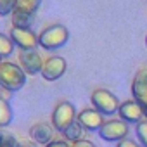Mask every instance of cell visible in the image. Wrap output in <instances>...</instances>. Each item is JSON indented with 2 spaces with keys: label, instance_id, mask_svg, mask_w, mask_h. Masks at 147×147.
Returning a JSON list of instances; mask_svg holds the SVG:
<instances>
[{
  "label": "cell",
  "instance_id": "4",
  "mask_svg": "<svg viewBox=\"0 0 147 147\" xmlns=\"http://www.w3.org/2000/svg\"><path fill=\"white\" fill-rule=\"evenodd\" d=\"M76 116H78V114H76L75 106H73L71 102H67V100H62V102H59V104L54 107L50 123H52V126L55 128V131L64 133L73 123L76 121Z\"/></svg>",
  "mask_w": 147,
  "mask_h": 147
},
{
  "label": "cell",
  "instance_id": "29",
  "mask_svg": "<svg viewBox=\"0 0 147 147\" xmlns=\"http://www.w3.org/2000/svg\"><path fill=\"white\" fill-rule=\"evenodd\" d=\"M145 43H147V36H145Z\"/></svg>",
  "mask_w": 147,
  "mask_h": 147
},
{
  "label": "cell",
  "instance_id": "25",
  "mask_svg": "<svg viewBox=\"0 0 147 147\" xmlns=\"http://www.w3.org/2000/svg\"><path fill=\"white\" fill-rule=\"evenodd\" d=\"M11 97H12V92H11V90H7V88H2V90H0V99L9 100Z\"/></svg>",
  "mask_w": 147,
  "mask_h": 147
},
{
  "label": "cell",
  "instance_id": "13",
  "mask_svg": "<svg viewBox=\"0 0 147 147\" xmlns=\"http://www.w3.org/2000/svg\"><path fill=\"white\" fill-rule=\"evenodd\" d=\"M11 19H12V28L31 30L35 14H28V12H23V11H14L12 16H11Z\"/></svg>",
  "mask_w": 147,
  "mask_h": 147
},
{
  "label": "cell",
  "instance_id": "18",
  "mask_svg": "<svg viewBox=\"0 0 147 147\" xmlns=\"http://www.w3.org/2000/svg\"><path fill=\"white\" fill-rule=\"evenodd\" d=\"M16 4L18 0H0V18L12 16V12L16 11Z\"/></svg>",
  "mask_w": 147,
  "mask_h": 147
},
{
  "label": "cell",
  "instance_id": "6",
  "mask_svg": "<svg viewBox=\"0 0 147 147\" xmlns=\"http://www.w3.org/2000/svg\"><path fill=\"white\" fill-rule=\"evenodd\" d=\"M66 67H67V62H66L64 57L52 55V57H49V59L43 61L40 75H42V78L45 82H55V80H59L66 73Z\"/></svg>",
  "mask_w": 147,
  "mask_h": 147
},
{
  "label": "cell",
  "instance_id": "8",
  "mask_svg": "<svg viewBox=\"0 0 147 147\" xmlns=\"http://www.w3.org/2000/svg\"><path fill=\"white\" fill-rule=\"evenodd\" d=\"M131 95L133 100L142 106V109L147 107V66L140 67L135 73V78L131 82Z\"/></svg>",
  "mask_w": 147,
  "mask_h": 147
},
{
  "label": "cell",
  "instance_id": "22",
  "mask_svg": "<svg viewBox=\"0 0 147 147\" xmlns=\"http://www.w3.org/2000/svg\"><path fill=\"white\" fill-rule=\"evenodd\" d=\"M69 147H95V144L90 140H78V142H71Z\"/></svg>",
  "mask_w": 147,
  "mask_h": 147
},
{
  "label": "cell",
  "instance_id": "21",
  "mask_svg": "<svg viewBox=\"0 0 147 147\" xmlns=\"http://www.w3.org/2000/svg\"><path fill=\"white\" fill-rule=\"evenodd\" d=\"M116 147H142V145H138L135 140H131V138H123L121 142H118L116 144Z\"/></svg>",
  "mask_w": 147,
  "mask_h": 147
},
{
  "label": "cell",
  "instance_id": "12",
  "mask_svg": "<svg viewBox=\"0 0 147 147\" xmlns=\"http://www.w3.org/2000/svg\"><path fill=\"white\" fill-rule=\"evenodd\" d=\"M54 135H55V128L52 126V123H35L30 128V137L31 140H35L40 145H49L50 142H54Z\"/></svg>",
  "mask_w": 147,
  "mask_h": 147
},
{
  "label": "cell",
  "instance_id": "7",
  "mask_svg": "<svg viewBox=\"0 0 147 147\" xmlns=\"http://www.w3.org/2000/svg\"><path fill=\"white\" fill-rule=\"evenodd\" d=\"M12 43L19 47L21 50H35L38 47V35L33 30H23V28H11L9 33Z\"/></svg>",
  "mask_w": 147,
  "mask_h": 147
},
{
  "label": "cell",
  "instance_id": "5",
  "mask_svg": "<svg viewBox=\"0 0 147 147\" xmlns=\"http://www.w3.org/2000/svg\"><path fill=\"white\" fill-rule=\"evenodd\" d=\"M128 133H130V126L123 119H109V121H104V125L99 130L100 138L106 140V142H121L123 138L128 137Z\"/></svg>",
  "mask_w": 147,
  "mask_h": 147
},
{
  "label": "cell",
  "instance_id": "27",
  "mask_svg": "<svg viewBox=\"0 0 147 147\" xmlns=\"http://www.w3.org/2000/svg\"><path fill=\"white\" fill-rule=\"evenodd\" d=\"M2 137H4V135H2V133H0V144H2Z\"/></svg>",
  "mask_w": 147,
  "mask_h": 147
},
{
  "label": "cell",
  "instance_id": "23",
  "mask_svg": "<svg viewBox=\"0 0 147 147\" xmlns=\"http://www.w3.org/2000/svg\"><path fill=\"white\" fill-rule=\"evenodd\" d=\"M19 147H40V144H36L35 140L23 138V140H19Z\"/></svg>",
  "mask_w": 147,
  "mask_h": 147
},
{
  "label": "cell",
  "instance_id": "9",
  "mask_svg": "<svg viewBox=\"0 0 147 147\" xmlns=\"http://www.w3.org/2000/svg\"><path fill=\"white\" fill-rule=\"evenodd\" d=\"M19 61V67L26 73V75H36L42 71L43 66V59L36 50H21L18 55Z\"/></svg>",
  "mask_w": 147,
  "mask_h": 147
},
{
  "label": "cell",
  "instance_id": "26",
  "mask_svg": "<svg viewBox=\"0 0 147 147\" xmlns=\"http://www.w3.org/2000/svg\"><path fill=\"white\" fill-rule=\"evenodd\" d=\"M144 113H145V118H147V107H144Z\"/></svg>",
  "mask_w": 147,
  "mask_h": 147
},
{
  "label": "cell",
  "instance_id": "2",
  "mask_svg": "<svg viewBox=\"0 0 147 147\" xmlns=\"http://www.w3.org/2000/svg\"><path fill=\"white\" fill-rule=\"evenodd\" d=\"M69 40V31L62 24H52L47 26L40 35H38V45L45 50H57L64 47Z\"/></svg>",
  "mask_w": 147,
  "mask_h": 147
},
{
  "label": "cell",
  "instance_id": "14",
  "mask_svg": "<svg viewBox=\"0 0 147 147\" xmlns=\"http://www.w3.org/2000/svg\"><path fill=\"white\" fill-rule=\"evenodd\" d=\"M83 135H85V130L82 128V125L78 121H75L66 131H64V138L67 144L71 142H78V140H83Z\"/></svg>",
  "mask_w": 147,
  "mask_h": 147
},
{
  "label": "cell",
  "instance_id": "20",
  "mask_svg": "<svg viewBox=\"0 0 147 147\" xmlns=\"http://www.w3.org/2000/svg\"><path fill=\"white\" fill-rule=\"evenodd\" d=\"M0 147H19V140L14 135H4Z\"/></svg>",
  "mask_w": 147,
  "mask_h": 147
},
{
  "label": "cell",
  "instance_id": "1",
  "mask_svg": "<svg viewBox=\"0 0 147 147\" xmlns=\"http://www.w3.org/2000/svg\"><path fill=\"white\" fill-rule=\"evenodd\" d=\"M26 73L19 67V64L2 61L0 64V85L2 88H7L11 92L21 90L26 85Z\"/></svg>",
  "mask_w": 147,
  "mask_h": 147
},
{
  "label": "cell",
  "instance_id": "3",
  "mask_svg": "<svg viewBox=\"0 0 147 147\" xmlns=\"http://www.w3.org/2000/svg\"><path fill=\"white\" fill-rule=\"evenodd\" d=\"M90 100H92V106L95 111H99L102 116H113L114 113H118L119 109V100L118 97L107 90V88H97L92 92L90 95Z\"/></svg>",
  "mask_w": 147,
  "mask_h": 147
},
{
  "label": "cell",
  "instance_id": "17",
  "mask_svg": "<svg viewBox=\"0 0 147 147\" xmlns=\"http://www.w3.org/2000/svg\"><path fill=\"white\" fill-rule=\"evenodd\" d=\"M14 43H12V40H11V36H7V35H4V33H0V57H9V55H12V52H14Z\"/></svg>",
  "mask_w": 147,
  "mask_h": 147
},
{
  "label": "cell",
  "instance_id": "16",
  "mask_svg": "<svg viewBox=\"0 0 147 147\" xmlns=\"http://www.w3.org/2000/svg\"><path fill=\"white\" fill-rule=\"evenodd\" d=\"M12 121V109L9 106V100L0 99V126H7Z\"/></svg>",
  "mask_w": 147,
  "mask_h": 147
},
{
  "label": "cell",
  "instance_id": "11",
  "mask_svg": "<svg viewBox=\"0 0 147 147\" xmlns=\"http://www.w3.org/2000/svg\"><path fill=\"white\" fill-rule=\"evenodd\" d=\"M118 114L123 121L126 123H133V125H138L142 119H145V113L142 109V106L137 102V100H126L119 106L118 109Z\"/></svg>",
  "mask_w": 147,
  "mask_h": 147
},
{
  "label": "cell",
  "instance_id": "19",
  "mask_svg": "<svg viewBox=\"0 0 147 147\" xmlns=\"http://www.w3.org/2000/svg\"><path fill=\"white\" fill-rule=\"evenodd\" d=\"M135 133H137V138L140 140L142 147H147V118H145V119H142V121L137 125Z\"/></svg>",
  "mask_w": 147,
  "mask_h": 147
},
{
  "label": "cell",
  "instance_id": "24",
  "mask_svg": "<svg viewBox=\"0 0 147 147\" xmlns=\"http://www.w3.org/2000/svg\"><path fill=\"white\" fill-rule=\"evenodd\" d=\"M45 147H69V144L67 142H62V140H54V142H50Z\"/></svg>",
  "mask_w": 147,
  "mask_h": 147
},
{
  "label": "cell",
  "instance_id": "10",
  "mask_svg": "<svg viewBox=\"0 0 147 147\" xmlns=\"http://www.w3.org/2000/svg\"><path fill=\"white\" fill-rule=\"evenodd\" d=\"M76 121L82 125L85 131H99L100 126L104 125V116L99 111H95L94 107H87L78 113Z\"/></svg>",
  "mask_w": 147,
  "mask_h": 147
},
{
  "label": "cell",
  "instance_id": "28",
  "mask_svg": "<svg viewBox=\"0 0 147 147\" xmlns=\"http://www.w3.org/2000/svg\"><path fill=\"white\" fill-rule=\"evenodd\" d=\"M2 61H4V59H2V57H0V64H2Z\"/></svg>",
  "mask_w": 147,
  "mask_h": 147
},
{
  "label": "cell",
  "instance_id": "15",
  "mask_svg": "<svg viewBox=\"0 0 147 147\" xmlns=\"http://www.w3.org/2000/svg\"><path fill=\"white\" fill-rule=\"evenodd\" d=\"M40 4H42V0H18L16 11H23V12H28V14H36Z\"/></svg>",
  "mask_w": 147,
  "mask_h": 147
}]
</instances>
